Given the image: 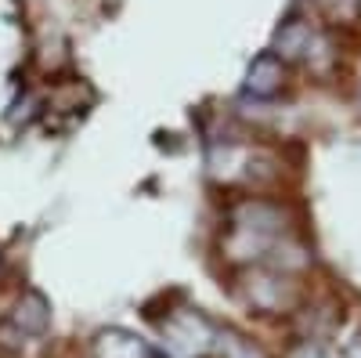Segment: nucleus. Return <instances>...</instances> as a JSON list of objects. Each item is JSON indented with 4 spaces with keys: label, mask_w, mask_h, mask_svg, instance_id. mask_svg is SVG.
Segmentation results:
<instances>
[{
    "label": "nucleus",
    "mask_w": 361,
    "mask_h": 358,
    "mask_svg": "<svg viewBox=\"0 0 361 358\" xmlns=\"http://www.w3.org/2000/svg\"><path fill=\"white\" fill-rule=\"evenodd\" d=\"M159 337H163V347L170 351V358H206L217 344L214 322L188 308L166 315L159 326Z\"/></svg>",
    "instance_id": "obj_1"
},
{
    "label": "nucleus",
    "mask_w": 361,
    "mask_h": 358,
    "mask_svg": "<svg viewBox=\"0 0 361 358\" xmlns=\"http://www.w3.org/2000/svg\"><path fill=\"white\" fill-rule=\"evenodd\" d=\"M282 210L271 203H243L235 210V228L238 235L253 239V243H264V239H275L282 232Z\"/></svg>",
    "instance_id": "obj_2"
},
{
    "label": "nucleus",
    "mask_w": 361,
    "mask_h": 358,
    "mask_svg": "<svg viewBox=\"0 0 361 358\" xmlns=\"http://www.w3.org/2000/svg\"><path fill=\"white\" fill-rule=\"evenodd\" d=\"M282 80H286V62L275 51H260L250 62V69H246V95L275 98L282 91Z\"/></svg>",
    "instance_id": "obj_3"
},
{
    "label": "nucleus",
    "mask_w": 361,
    "mask_h": 358,
    "mask_svg": "<svg viewBox=\"0 0 361 358\" xmlns=\"http://www.w3.org/2000/svg\"><path fill=\"white\" fill-rule=\"evenodd\" d=\"M94 358H156V351L123 326H109L94 333Z\"/></svg>",
    "instance_id": "obj_4"
},
{
    "label": "nucleus",
    "mask_w": 361,
    "mask_h": 358,
    "mask_svg": "<svg viewBox=\"0 0 361 358\" xmlns=\"http://www.w3.org/2000/svg\"><path fill=\"white\" fill-rule=\"evenodd\" d=\"M11 326H15L22 337H44L47 326H51V304H47V297L40 290H25L18 301H15Z\"/></svg>",
    "instance_id": "obj_5"
},
{
    "label": "nucleus",
    "mask_w": 361,
    "mask_h": 358,
    "mask_svg": "<svg viewBox=\"0 0 361 358\" xmlns=\"http://www.w3.org/2000/svg\"><path fill=\"white\" fill-rule=\"evenodd\" d=\"M311 44H314V29L311 22L304 18H289L279 25V33H275V51L282 62H296V58H307L311 54Z\"/></svg>",
    "instance_id": "obj_6"
},
{
    "label": "nucleus",
    "mask_w": 361,
    "mask_h": 358,
    "mask_svg": "<svg viewBox=\"0 0 361 358\" xmlns=\"http://www.w3.org/2000/svg\"><path fill=\"white\" fill-rule=\"evenodd\" d=\"M250 297H253V304L264 308V311H279L282 304L293 301L286 279H279V275H260L257 282H250Z\"/></svg>",
    "instance_id": "obj_7"
},
{
    "label": "nucleus",
    "mask_w": 361,
    "mask_h": 358,
    "mask_svg": "<svg viewBox=\"0 0 361 358\" xmlns=\"http://www.w3.org/2000/svg\"><path fill=\"white\" fill-rule=\"evenodd\" d=\"M214 351H217L221 358H267L253 340H246L243 333H235V330H217Z\"/></svg>",
    "instance_id": "obj_8"
},
{
    "label": "nucleus",
    "mask_w": 361,
    "mask_h": 358,
    "mask_svg": "<svg viewBox=\"0 0 361 358\" xmlns=\"http://www.w3.org/2000/svg\"><path fill=\"white\" fill-rule=\"evenodd\" d=\"M289 358H333L322 344H314V340H304V344H296L293 351H289Z\"/></svg>",
    "instance_id": "obj_9"
},
{
    "label": "nucleus",
    "mask_w": 361,
    "mask_h": 358,
    "mask_svg": "<svg viewBox=\"0 0 361 358\" xmlns=\"http://www.w3.org/2000/svg\"><path fill=\"white\" fill-rule=\"evenodd\" d=\"M343 358H361V337H350V340H347Z\"/></svg>",
    "instance_id": "obj_10"
},
{
    "label": "nucleus",
    "mask_w": 361,
    "mask_h": 358,
    "mask_svg": "<svg viewBox=\"0 0 361 358\" xmlns=\"http://www.w3.org/2000/svg\"><path fill=\"white\" fill-rule=\"evenodd\" d=\"M343 4H347V8H354V4H357V0H343Z\"/></svg>",
    "instance_id": "obj_11"
}]
</instances>
